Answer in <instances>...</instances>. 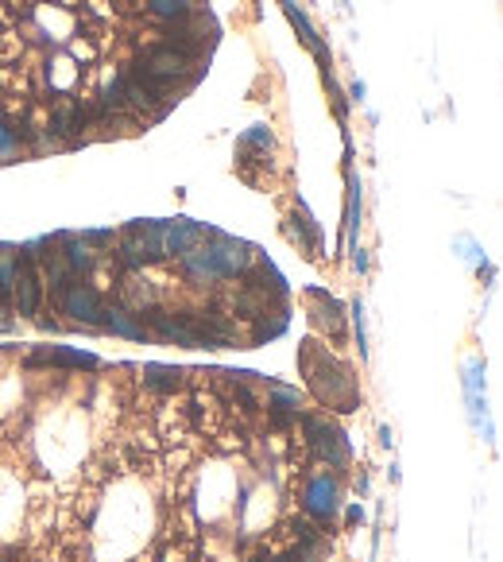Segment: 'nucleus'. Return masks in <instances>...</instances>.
I'll list each match as a JSON object with an SVG mask.
<instances>
[{
    "mask_svg": "<svg viewBox=\"0 0 503 562\" xmlns=\"http://www.w3.org/2000/svg\"><path fill=\"white\" fill-rule=\"evenodd\" d=\"M302 377H306L310 392L318 396L325 407H333V412H353L360 404V388H356L353 372L345 365H337L330 353H318L314 342L302 345Z\"/></svg>",
    "mask_w": 503,
    "mask_h": 562,
    "instance_id": "obj_1",
    "label": "nucleus"
},
{
    "mask_svg": "<svg viewBox=\"0 0 503 562\" xmlns=\"http://www.w3.org/2000/svg\"><path fill=\"white\" fill-rule=\"evenodd\" d=\"M302 427H306V442H310V454L330 465H345L348 462V442H345V430L330 423V419L322 415H306L302 419Z\"/></svg>",
    "mask_w": 503,
    "mask_h": 562,
    "instance_id": "obj_2",
    "label": "nucleus"
},
{
    "mask_svg": "<svg viewBox=\"0 0 503 562\" xmlns=\"http://www.w3.org/2000/svg\"><path fill=\"white\" fill-rule=\"evenodd\" d=\"M337 505H341V500H337V481H333V477L330 473L310 477L306 489H302V508H306V516L330 524L337 516Z\"/></svg>",
    "mask_w": 503,
    "mask_h": 562,
    "instance_id": "obj_3",
    "label": "nucleus"
},
{
    "mask_svg": "<svg viewBox=\"0 0 503 562\" xmlns=\"http://www.w3.org/2000/svg\"><path fill=\"white\" fill-rule=\"evenodd\" d=\"M209 252H214V260L221 268V279L229 276H244L252 268V249L244 241H232V237H221V233H214V244H209Z\"/></svg>",
    "mask_w": 503,
    "mask_h": 562,
    "instance_id": "obj_4",
    "label": "nucleus"
},
{
    "mask_svg": "<svg viewBox=\"0 0 503 562\" xmlns=\"http://www.w3.org/2000/svg\"><path fill=\"white\" fill-rule=\"evenodd\" d=\"M58 307H63V314H70L74 322L93 326L101 314V295H97V287H89V284H70L63 295H58Z\"/></svg>",
    "mask_w": 503,
    "mask_h": 562,
    "instance_id": "obj_5",
    "label": "nucleus"
},
{
    "mask_svg": "<svg viewBox=\"0 0 503 562\" xmlns=\"http://www.w3.org/2000/svg\"><path fill=\"white\" fill-rule=\"evenodd\" d=\"M12 291H16V307L20 314H35L43 302V276L35 272V260H23L16 256V279H12Z\"/></svg>",
    "mask_w": 503,
    "mask_h": 562,
    "instance_id": "obj_6",
    "label": "nucleus"
},
{
    "mask_svg": "<svg viewBox=\"0 0 503 562\" xmlns=\"http://www.w3.org/2000/svg\"><path fill=\"white\" fill-rule=\"evenodd\" d=\"M144 70L151 78H159V81H179V78H186L190 74V58H182L179 51H174V47H151V51L144 55Z\"/></svg>",
    "mask_w": 503,
    "mask_h": 562,
    "instance_id": "obj_7",
    "label": "nucleus"
},
{
    "mask_svg": "<svg viewBox=\"0 0 503 562\" xmlns=\"http://www.w3.org/2000/svg\"><path fill=\"white\" fill-rule=\"evenodd\" d=\"M190 326L197 334V345H209V349H229L237 345V326L221 314H190Z\"/></svg>",
    "mask_w": 503,
    "mask_h": 562,
    "instance_id": "obj_8",
    "label": "nucleus"
},
{
    "mask_svg": "<svg viewBox=\"0 0 503 562\" xmlns=\"http://www.w3.org/2000/svg\"><path fill=\"white\" fill-rule=\"evenodd\" d=\"M147 322H151V330L163 334L167 342H179L186 349H202L197 345V334H194V326H190V314H163V311H151L147 314Z\"/></svg>",
    "mask_w": 503,
    "mask_h": 562,
    "instance_id": "obj_9",
    "label": "nucleus"
},
{
    "mask_svg": "<svg viewBox=\"0 0 503 562\" xmlns=\"http://www.w3.org/2000/svg\"><path fill=\"white\" fill-rule=\"evenodd\" d=\"M205 241V226H197V221H167V229H163V249L167 256H182L186 249H194V244Z\"/></svg>",
    "mask_w": 503,
    "mask_h": 562,
    "instance_id": "obj_10",
    "label": "nucleus"
},
{
    "mask_svg": "<svg viewBox=\"0 0 503 562\" xmlns=\"http://www.w3.org/2000/svg\"><path fill=\"white\" fill-rule=\"evenodd\" d=\"M465 392H469V419L476 430H484V361L473 357L465 365Z\"/></svg>",
    "mask_w": 503,
    "mask_h": 562,
    "instance_id": "obj_11",
    "label": "nucleus"
},
{
    "mask_svg": "<svg viewBox=\"0 0 503 562\" xmlns=\"http://www.w3.org/2000/svg\"><path fill=\"white\" fill-rule=\"evenodd\" d=\"M283 12H287V20H290V23H295L298 39H302V43H306V47H310V51H314V55H318V63H322V74H325V70H330V51H325V43L318 39V31H314V23H310L306 16H302V12H298V8H295V0H283Z\"/></svg>",
    "mask_w": 503,
    "mask_h": 562,
    "instance_id": "obj_12",
    "label": "nucleus"
},
{
    "mask_svg": "<svg viewBox=\"0 0 503 562\" xmlns=\"http://www.w3.org/2000/svg\"><path fill=\"white\" fill-rule=\"evenodd\" d=\"M97 326L109 334H121V337H132V342H147V326L136 322L128 311H101L97 314Z\"/></svg>",
    "mask_w": 503,
    "mask_h": 562,
    "instance_id": "obj_13",
    "label": "nucleus"
},
{
    "mask_svg": "<svg viewBox=\"0 0 503 562\" xmlns=\"http://www.w3.org/2000/svg\"><path fill=\"white\" fill-rule=\"evenodd\" d=\"M28 365H58V369H97L93 353H78V349H46V353H31Z\"/></svg>",
    "mask_w": 503,
    "mask_h": 562,
    "instance_id": "obj_14",
    "label": "nucleus"
},
{
    "mask_svg": "<svg viewBox=\"0 0 503 562\" xmlns=\"http://www.w3.org/2000/svg\"><path fill=\"white\" fill-rule=\"evenodd\" d=\"M310 299L318 302V311H314V319H318V326H322V330H330V334L337 337V334H341V326H345L341 302H337L333 295H325V291H318V287L310 291Z\"/></svg>",
    "mask_w": 503,
    "mask_h": 562,
    "instance_id": "obj_15",
    "label": "nucleus"
},
{
    "mask_svg": "<svg viewBox=\"0 0 503 562\" xmlns=\"http://www.w3.org/2000/svg\"><path fill=\"white\" fill-rule=\"evenodd\" d=\"M58 252H63V260L70 264V272H93V268H97V252L89 249L86 237H66V244Z\"/></svg>",
    "mask_w": 503,
    "mask_h": 562,
    "instance_id": "obj_16",
    "label": "nucleus"
},
{
    "mask_svg": "<svg viewBox=\"0 0 503 562\" xmlns=\"http://www.w3.org/2000/svg\"><path fill=\"white\" fill-rule=\"evenodd\" d=\"M144 384L155 392H179L186 384V372L182 369H171V365H147L144 369Z\"/></svg>",
    "mask_w": 503,
    "mask_h": 562,
    "instance_id": "obj_17",
    "label": "nucleus"
},
{
    "mask_svg": "<svg viewBox=\"0 0 503 562\" xmlns=\"http://www.w3.org/2000/svg\"><path fill=\"white\" fill-rule=\"evenodd\" d=\"M86 121H89V113L81 109V105H70V101H63V105H58V109H54V121H51V128H54L58 136H74V132H78V128L86 124Z\"/></svg>",
    "mask_w": 503,
    "mask_h": 562,
    "instance_id": "obj_18",
    "label": "nucleus"
},
{
    "mask_svg": "<svg viewBox=\"0 0 503 562\" xmlns=\"http://www.w3.org/2000/svg\"><path fill=\"white\" fill-rule=\"evenodd\" d=\"M46 284H51V291H54V299L58 295H63V291L70 287V284H74V272H70V264L63 260V252H51V256H46Z\"/></svg>",
    "mask_w": 503,
    "mask_h": 562,
    "instance_id": "obj_19",
    "label": "nucleus"
},
{
    "mask_svg": "<svg viewBox=\"0 0 503 562\" xmlns=\"http://www.w3.org/2000/svg\"><path fill=\"white\" fill-rule=\"evenodd\" d=\"M232 311H237L240 319H264V314H267V295H264V291H256V287H248V291H240V295L232 299Z\"/></svg>",
    "mask_w": 503,
    "mask_h": 562,
    "instance_id": "obj_20",
    "label": "nucleus"
},
{
    "mask_svg": "<svg viewBox=\"0 0 503 562\" xmlns=\"http://www.w3.org/2000/svg\"><path fill=\"white\" fill-rule=\"evenodd\" d=\"M356 226H360V179L348 171V206H345V233L348 244H356Z\"/></svg>",
    "mask_w": 503,
    "mask_h": 562,
    "instance_id": "obj_21",
    "label": "nucleus"
},
{
    "mask_svg": "<svg viewBox=\"0 0 503 562\" xmlns=\"http://www.w3.org/2000/svg\"><path fill=\"white\" fill-rule=\"evenodd\" d=\"M147 8L159 20H182L194 12V0H147Z\"/></svg>",
    "mask_w": 503,
    "mask_h": 562,
    "instance_id": "obj_22",
    "label": "nucleus"
},
{
    "mask_svg": "<svg viewBox=\"0 0 503 562\" xmlns=\"http://www.w3.org/2000/svg\"><path fill=\"white\" fill-rule=\"evenodd\" d=\"M97 109L101 113H121V109H128L124 105V74L113 81V86H105V93L97 98Z\"/></svg>",
    "mask_w": 503,
    "mask_h": 562,
    "instance_id": "obj_23",
    "label": "nucleus"
},
{
    "mask_svg": "<svg viewBox=\"0 0 503 562\" xmlns=\"http://www.w3.org/2000/svg\"><path fill=\"white\" fill-rule=\"evenodd\" d=\"M298 404H302V392H298V388H287V384H272V404H267V407L298 412Z\"/></svg>",
    "mask_w": 503,
    "mask_h": 562,
    "instance_id": "obj_24",
    "label": "nucleus"
},
{
    "mask_svg": "<svg viewBox=\"0 0 503 562\" xmlns=\"http://www.w3.org/2000/svg\"><path fill=\"white\" fill-rule=\"evenodd\" d=\"M244 148H260V151H272V144H275V136L267 132L264 124H256V128H248V132H244V140H240Z\"/></svg>",
    "mask_w": 503,
    "mask_h": 562,
    "instance_id": "obj_25",
    "label": "nucleus"
},
{
    "mask_svg": "<svg viewBox=\"0 0 503 562\" xmlns=\"http://www.w3.org/2000/svg\"><path fill=\"white\" fill-rule=\"evenodd\" d=\"M287 330V314H279V319L275 322H267V319H260V326H256V342H267V337H279V334H283Z\"/></svg>",
    "mask_w": 503,
    "mask_h": 562,
    "instance_id": "obj_26",
    "label": "nucleus"
},
{
    "mask_svg": "<svg viewBox=\"0 0 503 562\" xmlns=\"http://www.w3.org/2000/svg\"><path fill=\"white\" fill-rule=\"evenodd\" d=\"M12 279H16V260H12V256H0V302L12 295Z\"/></svg>",
    "mask_w": 503,
    "mask_h": 562,
    "instance_id": "obj_27",
    "label": "nucleus"
},
{
    "mask_svg": "<svg viewBox=\"0 0 503 562\" xmlns=\"http://www.w3.org/2000/svg\"><path fill=\"white\" fill-rule=\"evenodd\" d=\"M353 319H356V345H360V357L368 353V337H365V307H353Z\"/></svg>",
    "mask_w": 503,
    "mask_h": 562,
    "instance_id": "obj_28",
    "label": "nucleus"
},
{
    "mask_svg": "<svg viewBox=\"0 0 503 562\" xmlns=\"http://www.w3.org/2000/svg\"><path fill=\"white\" fill-rule=\"evenodd\" d=\"M16 144H20V140H16V128H12V124H0V151H12Z\"/></svg>",
    "mask_w": 503,
    "mask_h": 562,
    "instance_id": "obj_29",
    "label": "nucleus"
},
{
    "mask_svg": "<svg viewBox=\"0 0 503 562\" xmlns=\"http://www.w3.org/2000/svg\"><path fill=\"white\" fill-rule=\"evenodd\" d=\"M360 520H365V508H360V505L348 508V524H360Z\"/></svg>",
    "mask_w": 503,
    "mask_h": 562,
    "instance_id": "obj_30",
    "label": "nucleus"
},
{
    "mask_svg": "<svg viewBox=\"0 0 503 562\" xmlns=\"http://www.w3.org/2000/svg\"><path fill=\"white\" fill-rule=\"evenodd\" d=\"M0 314H4V307H0Z\"/></svg>",
    "mask_w": 503,
    "mask_h": 562,
    "instance_id": "obj_31",
    "label": "nucleus"
}]
</instances>
